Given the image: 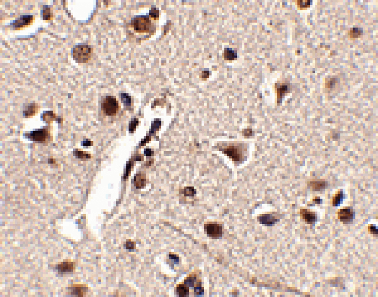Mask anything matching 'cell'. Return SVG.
Instances as JSON below:
<instances>
[{
  "label": "cell",
  "instance_id": "obj_1",
  "mask_svg": "<svg viewBox=\"0 0 378 297\" xmlns=\"http://www.w3.org/2000/svg\"><path fill=\"white\" fill-rule=\"evenodd\" d=\"M120 109V105L115 96H106L102 100L101 111L106 116H116Z\"/></svg>",
  "mask_w": 378,
  "mask_h": 297
},
{
  "label": "cell",
  "instance_id": "obj_2",
  "mask_svg": "<svg viewBox=\"0 0 378 297\" xmlns=\"http://www.w3.org/2000/svg\"><path fill=\"white\" fill-rule=\"evenodd\" d=\"M25 136L26 138L38 143L46 144L52 140L50 131L47 128L38 129L33 131H31L30 133L26 134Z\"/></svg>",
  "mask_w": 378,
  "mask_h": 297
},
{
  "label": "cell",
  "instance_id": "obj_3",
  "mask_svg": "<svg viewBox=\"0 0 378 297\" xmlns=\"http://www.w3.org/2000/svg\"><path fill=\"white\" fill-rule=\"evenodd\" d=\"M73 58L78 63H87L91 60V49L88 46H77L73 51Z\"/></svg>",
  "mask_w": 378,
  "mask_h": 297
},
{
  "label": "cell",
  "instance_id": "obj_4",
  "mask_svg": "<svg viewBox=\"0 0 378 297\" xmlns=\"http://www.w3.org/2000/svg\"><path fill=\"white\" fill-rule=\"evenodd\" d=\"M131 27L135 33H148L151 28V21L148 17H137L132 20Z\"/></svg>",
  "mask_w": 378,
  "mask_h": 297
},
{
  "label": "cell",
  "instance_id": "obj_5",
  "mask_svg": "<svg viewBox=\"0 0 378 297\" xmlns=\"http://www.w3.org/2000/svg\"><path fill=\"white\" fill-rule=\"evenodd\" d=\"M35 16H22L20 19L16 21L13 24V29L16 30H22L24 28H28L35 22Z\"/></svg>",
  "mask_w": 378,
  "mask_h": 297
},
{
  "label": "cell",
  "instance_id": "obj_6",
  "mask_svg": "<svg viewBox=\"0 0 378 297\" xmlns=\"http://www.w3.org/2000/svg\"><path fill=\"white\" fill-rule=\"evenodd\" d=\"M40 109V106L37 103L24 104L23 108V116L24 118H31L38 113Z\"/></svg>",
  "mask_w": 378,
  "mask_h": 297
},
{
  "label": "cell",
  "instance_id": "obj_7",
  "mask_svg": "<svg viewBox=\"0 0 378 297\" xmlns=\"http://www.w3.org/2000/svg\"><path fill=\"white\" fill-rule=\"evenodd\" d=\"M204 230L207 237L212 239L220 238L222 235V227L219 224H205Z\"/></svg>",
  "mask_w": 378,
  "mask_h": 297
},
{
  "label": "cell",
  "instance_id": "obj_8",
  "mask_svg": "<svg viewBox=\"0 0 378 297\" xmlns=\"http://www.w3.org/2000/svg\"><path fill=\"white\" fill-rule=\"evenodd\" d=\"M225 153L233 161H239L241 159V149L240 146L233 145L227 147Z\"/></svg>",
  "mask_w": 378,
  "mask_h": 297
},
{
  "label": "cell",
  "instance_id": "obj_9",
  "mask_svg": "<svg viewBox=\"0 0 378 297\" xmlns=\"http://www.w3.org/2000/svg\"><path fill=\"white\" fill-rule=\"evenodd\" d=\"M338 218L343 222H352L354 218V212L349 208L348 209H341L338 213Z\"/></svg>",
  "mask_w": 378,
  "mask_h": 297
},
{
  "label": "cell",
  "instance_id": "obj_10",
  "mask_svg": "<svg viewBox=\"0 0 378 297\" xmlns=\"http://www.w3.org/2000/svg\"><path fill=\"white\" fill-rule=\"evenodd\" d=\"M146 175L143 173H138L134 177V186L137 189H142L146 185Z\"/></svg>",
  "mask_w": 378,
  "mask_h": 297
},
{
  "label": "cell",
  "instance_id": "obj_11",
  "mask_svg": "<svg viewBox=\"0 0 378 297\" xmlns=\"http://www.w3.org/2000/svg\"><path fill=\"white\" fill-rule=\"evenodd\" d=\"M75 268V262H64L56 266V269L59 273L71 272Z\"/></svg>",
  "mask_w": 378,
  "mask_h": 297
},
{
  "label": "cell",
  "instance_id": "obj_12",
  "mask_svg": "<svg viewBox=\"0 0 378 297\" xmlns=\"http://www.w3.org/2000/svg\"><path fill=\"white\" fill-rule=\"evenodd\" d=\"M259 219L260 224H265L266 226L274 225L275 222L279 221L274 218V217L271 214L262 215L259 217Z\"/></svg>",
  "mask_w": 378,
  "mask_h": 297
},
{
  "label": "cell",
  "instance_id": "obj_13",
  "mask_svg": "<svg viewBox=\"0 0 378 297\" xmlns=\"http://www.w3.org/2000/svg\"><path fill=\"white\" fill-rule=\"evenodd\" d=\"M301 216L302 218L308 224H312L314 222L316 221V214L314 212L307 211V209H301Z\"/></svg>",
  "mask_w": 378,
  "mask_h": 297
},
{
  "label": "cell",
  "instance_id": "obj_14",
  "mask_svg": "<svg viewBox=\"0 0 378 297\" xmlns=\"http://www.w3.org/2000/svg\"><path fill=\"white\" fill-rule=\"evenodd\" d=\"M120 98L121 103H123L125 110H128L129 109H129L133 104L131 96H129L127 93H121Z\"/></svg>",
  "mask_w": 378,
  "mask_h": 297
},
{
  "label": "cell",
  "instance_id": "obj_15",
  "mask_svg": "<svg viewBox=\"0 0 378 297\" xmlns=\"http://www.w3.org/2000/svg\"><path fill=\"white\" fill-rule=\"evenodd\" d=\"M310 186L312 187L313 188V190L314 191H322L323 190L325 189L327 186V183L326 182H320V181H317V182H310Z\"/></svg>",
  "mask_w": 378,
  "mask_h": 297
},
{
  "label": "cell",
  "instance_id": "obj_16",
  "mask_svg": "<svg viewBox=\"0 0 378 297\" xmlns=\"http://www.w3.org/2000/svg\"><path fill=\"white\" fill-rule=\"evenodd\" d=\"M56 118V114L52 111L44 112L42 116L43 121L48 124L52 123L55 120Z\"/></svg>",
  "mask_w": 378,
  "mask_h": 297
},
{
  "label": "cell",
  "instance_id": "obj_17",
  "mask_svg": "<svg viewBox=\"0 0 378 297\" xmlns=\"http://www.w3.org/2000/svg\"><path fill=\"white\" fill-rule=\"evenodd\" d=\"M237 58L236 50H233L231 48H226L225 50V59L226 61H233Z\"/></svg>",
  "mask_w": 378,
  "mask_h": 297
},
{
  "label": "cell",
  "instance_id": "obj_18",
  "mask_svg": "<svg viewBox=\"0 0 378 297\" xmlns=\"http://www.w3.org/2000/svg\"><path fill=\"white\" fill-rule=\"evenodd\" d=\"M177 295L179 297H187L189 295V289L185 285H179L176 288Z\"/></svg>",
  "mask_w": 378,
  "mask_h": 297
},
{
  "label": "cell",
  "instance_id": "obj_19",
  "mask_svg": "<svg viewBox=\"0 0 378 297\" xmlns=\"http://www.w3.org/2000/svg\"><path fill=\"white\" fill-rule=\"evenodd\" d=\"M43 20L45 21H51L53 19V14L51 8L47 6H44L43 11Z\"/></svg>",
  "mask_w": 378,
  "mask_h": 297
},
{
  "label": "cell",
  "instance_id": "obj_20",
  "mask_svg": "<svg viewBox=\"0 0 378 297\" xmlns=\"http://www.w3.org/2000/svg\"><path fill=\"white\" fill-rule=\"evenodd\" d=\"M363 32L362 28H352L350 31H349V35H350L351 38H356L360 37L361 35H363Z\"/></svg>",
  "mask_w": 378,
  "mask_h": 297
},
{
  "label": "cell",
  "instance_id": "obj_21",
  "mask_svg": "<svg viewBox=\"0 0 378 297\" xmlns=\"http://www.w3.org/2000/svg\"><path fill=\"white\" fill-rule=\"evenodd\" d=\"M196 280V276H190L189 277H187L186 279L184 280V285L189 288L194 287L195 283Z\"/></svg>",
  "mask_w": 378,
  "mask_h": 297
},
{
  "label": "cell",
  "instance_id": "obj_22",
  "mask_svg": "<svg viewBox=\"0 0 378 297\" xmlns=\"http://www.w3.org/2000/svg\"><path fill=\"white\" fill-rule=\"evenodd\" d=\"M343 199V192H339L336 194L333 198V206H338L339 205L342 203Z\"/></svg>",
  "mask_w": 378,
  "mask_h": 297
},
{
  "label": "cell",
  "instance_id": "obj_23",
  "mask_svg": "<svg viewBox=\"0 0 378 297\" xmlns=\"http://www.w3.org/2000/svg\"><path fill=\"white\" fill-rule=\"evenodd\" d=\"M74 155H75L77 159H91V155L89 153H87L84 151H77L74 152Z\"/></svg>",
  "mask_w": 378,
  "mask_h": 297
},
{
  "label": "cell",
  "instance_id": "obj_24",
  "mask_svg": "<svg viewBox=\"0 0 378 297\" xmlns=\"http://www.w3.org/2000/svg\"><path fill=\"white\" fill-rule=\"evenodd\" d=\"M183 193L185 196L193 197L196 193V190L193 187H185L183 189Z\"/></svg>",
  "mask_w": 378,
  "mask_h": 297
},
{
  "label": "cell",
  "instance_id": "obj_25",
  "mask_svg": "<svg viewBox=\"0 0 378 297\" xmlns=\"http://www.w3.org/2000/svg\"><path fill=\"white\" fill-rule=\"evenodd\" d=\"M149 15L150 18L154 20H158L159 19V11L155 8H152L151 10H150Z\"/></svg>",
  "mask_w": 378,
  "mask_h": 297
},
{
  "label": "cell",
  "instance_id": "obj_26",
  "mask_svg": "<svg viewBox=\"0 0 378 297\" xmlns=\"http://www.w3.org/2000/svg\"><path fill=\"white\" fill-rule=\"evenodd\" d=\"M288 90V86L286 85H282V86H280V87L277 89L278 98L281 99V97L284 95V93L287 92Z\"/></svg>",
  "mask_w": 378,
  "mask_h": 297
},
{
  "label": "cell",
  "instance_id": "obj_27",
  "mask_svg": "<svg viewBox=\"0 0 378 297\" xmlns=\"http://www.w3.org/2000/svg\"><path fill=\"white\" fill-rule=\"evenodd\" d=\"M134 243L131 242V240H127L126 243H125L124 244V247L126 249H128V250H133V248H134Z\"/></svg>",
  "mask_w": 378,
  "mask_h": 297
},
{
  "label": "cell",
  "instance_id": "obj_28",
  "mask_svg": "<svg viewBox=\"0 0 378 297\" xmlns=\"http://www.w3.org/2000/svg\"><path fill=\"white\" fill-rule=\"evenodd\" d=\"M310 1H305V2L303 1H298V5L301 8H307L310 7Z\"/></svg>",
  "mask_w": 378,
  "mask_h": 297
},
{
  "label": "cell",
  "instance_id": "obj_29",
  "mask_svg": "<svg viewBox=\"0 0 378 297\" xmlns=\"http://www.w3.org/2000/svg\"><path fill=\"white\" fill-rule=\"evenodd\" d=\"M169 259L170 260H173L174 264H179V256L178 255L172 254L170 253L169 254Z\"/></svg>",
  "mask_w": 378,
  "mask_h": 297
},
{
  "label": "cell",
  "instance_id": "obj_30",
  "mask_svg": "<svg viewBox=\"0 0 378 297\" xmlns=\"http://www.w3.org/2000/svg\"><path fill=\"white\" fill-rule=\"evenodd\" d=\"M194 293L197 295H202L204 294V288L201 287V286H197L194 287Z\"/></svg>",
  "mask_w": 378,
  "mask_h": 297
},
{
  "label": "cell",
  "instance_id": "obj_31",
  "mask_svg": "<svg viewBox=\"0 0 378 297\" xmlns=\"http://www.w3.org/2000/svg\"><path fill=\"white\" fill-rule=\"evenodd\" d=\"M82 146H91L93 145V143L89 139H85L82 142Z\"/></svg>",
  "mask_w": 378,
  "mask_h": 297
},
{
  "label": "cell",
  "instance_id": "obj_32",
  "mask_svg": "<svg viewBox=\"0 0 378 297\" xmlns=\"http://www.w3.org/2000/svg\"><path fill=\"white\" fill-rule=\"evenodd\" d=\"M335 80L336 79H334V78H332V79H330V81H329V82H328V85H328V86L327 87L328 88H332L335 87L336 83Z\"/></svg>",
  "mask_w": 378,
  "mask_h": 297
},
{
  "label": "cell",
  "instance_id": "obj_33",
  "mask_svg": "<svg viewBox=\"0 0 378 297\" xmlns=\"http://www.w3.org/2000/svg\"><path fill=\"white\" fill-rule=\"evenodd\" d=\"M369 231L374 234H378V228L374 226L371 225L369 227Z\"/></svg>",
  "mask_w": 378,
  "mask_h": 297
},
{
  "label": "cell",
  "instance_id": "obj_34",
  "mask_svg": "<svg viewBox=\"0 0 378 297\" xmlns=\"http://www.w3.org/2000/svg\"><path fill=\"white\" fill-rule=\"evenodd\" d=\"M138 119H136V121H132L129 125L130 131H131V129L133 130V126L134 125L136 126H138Z\"/></svg>",
  "mask_w": 378,
  "mask_h": 297
},
{
  "label": "cell",
  "instance_id": "obj_35",
  "mask_svg": "<svg viewBox=\"0 0 378 297\" xmlns=\"http://www.w3.org/2000/svg\"><path fill=\"white\" fill-rule=\"evenodd\" d=\"M244 136L246 137H248V136H252V129H246L244 130Z\"/></svg>",
  "mask_w": 378,
  "mask_h": 297
},
{
  "label": "cell",
  "instance_id": "obj_36",
  "mask_svg": "<svg viewBox=\"0 0 378 297\" xmlns=\"http://www.w3.org/2000/svg\"><path fill=\"white\" fill-rule=\"evenodd\" d=\"M209 72L208 71H202L201 78H208L209 77Z\"/></svg>",
  "mask_w": 378,
  "mask_h": 297
},
{
  "label": "cell",
  "instance_id": "obj_37",
  "mask_svg": "<svg viewBox=\"0 0 378 297\" xmlns=\"http://www.w3.org/2000/svg\"><path fill=\"white\" fill-rule=\"evenodd\" d=\"M314 202L316 204H320L322 203V200L320 199L319 197H318V198L316 197V199H314V200H313V202Z\"/></svg>",
  "mask_w": 378,
  "mask_h": 297
},
{
  "label": "cell",
  "instance_id": "obj_38",
  "mask_svg": "<svg viewBox=\"0 0 378 297\" xmlns=\"http://www.w3.org/2000/svg\"><path fill=\"white\" fill-rule=\"evenodd\" d=\"M74 290H75V293L78 296H79V293H82V292H81V288H76Z\"/></svg>",
  "mask_w": 378,
  "mask_h": 297
},
{
  "label": "cell",
  "instance_id": "obj_39",
  "mask_svg": "<svg viewBox=\"0 0 378 297\" xmlns=\"http://www.w3.org/2000/svg\"><path fill=\"white\" fill-rule=\"evenodd\" d=\"M48 163L50 164L55 163V160L53 159H50L48 160Z\"/></svg>",
  "mask_w": 378,
  "mask_h": 297
}]
</instances>
